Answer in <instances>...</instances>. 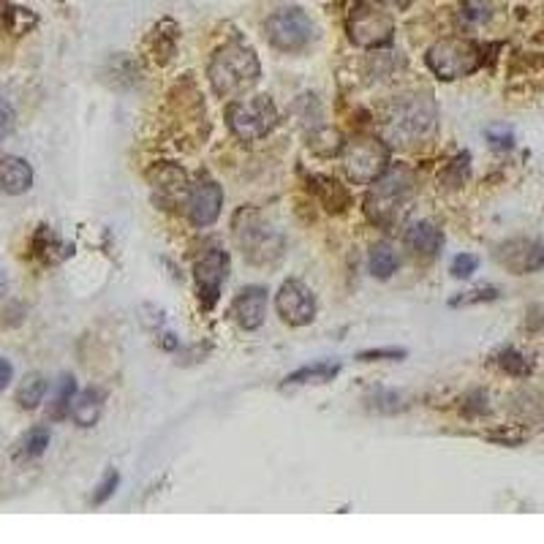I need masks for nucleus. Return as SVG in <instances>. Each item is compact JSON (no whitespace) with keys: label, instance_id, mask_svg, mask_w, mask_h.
<instances>
[{"label":"nucleus","instance_id":"19","mask_svg":"<svg viewBox=\"0 0 544 544\" xmlns=\"http://www.w3.org/2000/svg\"><path fill=\"white\" fill-rule=\"evenodd\" d=\"M398 270V253L392 251V245L379 243L370 248V272H373V278H379V281H387L392 278V272Z\"/></svg>","mask_w":544,"mask_h":544},{"label":"nucleus","instance_id":"4","mask_svg":"<svg viewBox=\"0 0 544 544\" xmlns=\"http://www.w3.org/2000/svg\"><path fill=\"white\" fill-rule=\"evenodd\" d=\"M234 240L243 248V253L256 264L275 262L283 251V237L272 229L262 215L253 210L237 213L234 221Z\"/></svg>","mask_w":544,"mask_h":544},{"label":"nucleus","instance_id":"5","mask_svg":"<svg viewBox=\"0 0 544 544\" xmlns=\"http://www.w3.org/2000/svg\"><path fill=\"white\" fill-rule=\"evenodd\" d=\"M229 128L243 142H259L278 126V109L270 96H256L248 101H234L226 112Z\"/></svg>","mask_w":544,"mask_h":544},{"label":"nucleus","instance_id":"24","mask_svg":"<svg viewBox=\"0 0 544 544\" xmlns=\"http://www.w3.org/2000/svg\"><path fill=\"white\" fill-rule=\"evenodd\" d=\"M498 365L506 370V373H512V376H528L531 373V362L525 360L523 354L515 349H504L501 351V357H498Z\"/></svg>","mask_w":544,"mask_h":544},{"label":"nucleus","instance_id":"30","mask_svg":"<svg viewBox=\"0 0 544 544\" xmlns=\"http://www.w3.org/2000/svg\"><path fill=\"white\" fill-rule=\"evenodd\" d=\"M6 289H9V283H6V275H3V272H0V297H3V294H6Z\"/></svg>","mask_w":544,"mask_h":544},{"label":"nucleus","instance_id":"28","mask_svg":"<svg viewBox=\"0 0 544 544\" xmlns=\"http://www.w3.org/2000/svg\"><path fill=\"white\" fill-rule=\"evenodd\" d=\"M403 357H406V349H373V351H362V354H360L362 362L403 360Z\"/></svg>","mask_w":544,"mask_h":544},{"label":"nucleus","instance_id":"25","mask_svg":"<svg viewBox=\"0 0 544 544\" xmlns=\"http://www.w3.org/2000/svg\"><path fill=\"white\" fill-rule=\"evenodd\" d=\"M117 485H120V474H117V471H107V476L101 479V485H98L96 493H93V506L107 504L109 498L115 496Z\"/></svg>","mask_w":544,"mask_h":544},{"label":"nucleus","instance_id":"21","mask_svg":"<svg viewBox=\"0 0 544 544\" xmlns=\"http://www.w3.org/2000/svg\"><path fill=\"white\" fill-rule=\"evenodd\" d=\"M77 398V381L74 376H63L58 387V395L52 400V406H49V417L52 419H66L71 417V403Z\"/></svg>","mask_w":544,"mask_h":544},{"label":"nucleus","instance_id":"13","mask_svg":"<svg viewBox=\"0 0 544 544\" xmlns=\"http://www.w3.org/2000/svg\"><path fill=\"white\" fill-rule=\"evenodd\" d=\"M221 207H224V191L221 185L213 183V180H202V183L194 185V191L188 196V215H191V224L204 229L218 221L221 215Z\"/></svg>","mask_w":544,"mask_h":544},{"label":"nucleus","instance_id":"18","mask_svg":"<svg viewBox=\"0 0 544 544\" xmlns=\"http://www.w3.org/2000/svg\"><path fill=\"white\" fill-rule=\"evenodd\" d=\"M338 373V362H316V365H305V368L294 370L292 376H286V384L289 387H297V384H321V381H332Z\"/></svg>","mask_w":544,"mask_h":544},{"label":"nucleus","instance_id":"14","mask_svg":"<svg viewBox=\"0 0 544 544\" xmlns=\"http://www.w3.org/2000/svg\"><path fill=\"white\" fill-rule=\"evenodd\" d=\"M232 316L243 330H259L267 316V289L248 286L232 302Z\"/></svg>","mask_w":544,"mask_h":544},{"label":"nucleus","instance_id":"1","mask_svg":"<svg viewBox=\"0 0 544 544\" xmlns=\"http://www.w3.org/2000/svg\"><path fill=\"white\" fill-rule=\"evenodd\" d=\"M438 109L430 93H411L392 104L384 117V142L411 147L436 134Z\"/></svg>","mask_w":544,"mask_h":544},{"label":"nucleus","instance_id":"16","mask_svg":"<svg viewBox=\"0 0 544 544\" xmlns=\"http://www.w3.org/2000/svg\"><path fill=\"white\" fill-rule=\"evenodd\" d=\"M406 245L411 248V253H417L422 259H433L444 245V234L430 221H419V224L408 226Z\"/></svg>","mask_w":544,"mask_h":544},{"label":"nucleus","instance_id":"15","mask_svg":"<svg viewBox=\"0 0 544 544\" xmlns=\"http://www.w3.org/2000/svg\"><path fill=\"white\" fill-rule=\"evenodd\" d=\"M33 185V166L20 156L0 158V191L9 196H20Z\"/></svg>","mask_w":544,"mask_h":544},{"label":"nucleus","instance_id":"29","mask_svg":"<svg viewBox=\"0 0 544 544\" xmlns=\"http://www.w3.org/2000/svg\"><path fill=\"white\" fill-rule=\"evenodd\" d=\"M11 376H14V368H11V362L0 357V392L9 387Z\"/></svg>","mask_w":544,"mask_h":544},{"label":"nucleus","instance_id":"23","mask_svg":"<svg viewBox=\"0 0 544 544\" xmlns=\"http://www.w3.org/2000/svg\"><path fill=\"white\" fill-rule=\"evenodd\" d=\"M498 300V289L496 286H479V289H471V292L460 294V297H452V308H466V305H479V302H493Z\"/></svg>","mask_w":544,"mask_h":544},{"label":"nucleus","instance_id":"11","mask_svg":"<svg viewBox=\"0 0 544 544\" xmlns=\"http://www.w3.org/2000/svg\"><path fill=\"white\" fill-rule=\"evenodd\" d=\"M226 275H229V256L221 248H210L204 253L202 259L196 262V286H199V300L210 311L218 297H221V289H224Z\"/></svg>","mask_w":544,"mask_h":544},{"label":"nucleus","instance_id":"6","mask_svg":"<svg viewBox=\"0 0 544 544\" xmlns=\"http://www.w3.org/2000/svg\"><path fill=\"white\" fill-rule=\"evenodd\" d=\"M428 66L438 79L452 82V79L474 74L476 68L482 66V52L474 41L444 39L430 47Z\"/></svg>","mask_w":544,"mask_h":544},{"label":"nucleus","instance_id":"9","mask_svg":"<svg viewBox=\"0 0 544 544\" xmlns=\"http://www.w3.org/2000/svg\"><path fill=\"white\" fill-rule=\"evenodd\" d=\"M267 39L283 52H300L316 41V22L302 9L275 11L267 20Z\"/></svg>","mask_w":544,"mask_h":544},{"label":"nucleus","instance_id":"12","mask_svg":"<svg viewBox=\"0 0 544 544\" xmlns=\"http://www.w3.org/2000/svg\"><path fill=\"white\" fill-rule=\"evenodd\" d=\"M496 259L515 275H528L544 267V245L536 240H509L496 251Z\"/></svg>","mask_w":544,"mask_h":544},{"label":"nucleus","instance_id":"10","mask_svg":"<svg viewBox=\"0 0 544 544\" xmlns=\"http://www.w3.org/2000/svg\"><path fill=\"white\" fill-rule=\"evenodd\" d=\"M275 308H278V316L292 327H305L316 319V297L302 281L283 283L275 297Z\"/></svg>","mask_w":544,"mask_h":544},{"label":"nucleus","instance_id":"27","mask_svg":"<svg viewBox=\"0 0 544 544\" xmlns=\"http://www.w3.org/2000/svg\"><path fill=\"white\" fill-rule=\"evenodd\" d=\"M476 267H479V259H476L474 253H460V256L452 259L449 272H452L455 278H471V275L476 272Z\"/></svg>","mask_w":544,"mask_h":544},{"label":"nucleus","instance_id":"3","mask_svg":"<svg viewBox=\"0 0 544 544\" xmlns=\"http://www.w3.org/2000/svg\"><path fill=\"white\" fill-rule=\"evenodd\" d=\"M408 194H411V172L408 169H387L384 175L373 183L365 210L373 224L389 226L398 221V215L406 210Z\"/></svg>","mask_w":544,"mask_h":544},{"label":"nucleus","instance_id":"17","mask_svg":"<svg viewBox=\"0 0 544 544\" xmlns=\"http://www.w3.org/2000/svg\"><path fill=\"white\" fill-rule=\"evenodd\" d=\"M104 400H107V392L98 387H90L85 392H79L74 403H71V419L77 422L79 428H93L104 411Z\"/></svg>","mask_w":544,"mask_h":544},{"label":"nucleus","instance_id":"2","mask_svg":"<svg viewBox=\"0 0 544 544\" xmlns=\"http://www.w3.org/2000/svg\"><path fill=\"white\" fill-rule=\"evenodd\" d=\"M210 85L221 98H237L243 96L245 90H251L259 77H262V66L251 47H245L240 41L226 44L213 55L210 60Z\"/></svg>","mask_w":544,"mask_h":544},{"label":"nucleus","instance_id":"7","mask_svg":"<svg viewBox=\"0 0 544 544\" xmlns=\"http://www.w3.org/2000/svg\"><path fill=\"white\" fill-rule=\"evenodd\" d=\"M343 169L351 183L373 185L389 169V147L381 139H351L343 147Z\"/></svg>","mask_w":544,"mask_h":544},{"label":"nucleus","instance_id":"26","mask_svg":"<svg viewBox=\"0 0 544 544\" xmlns=\"http://www.w3.org/2000/svg\"><path fill=\"white\" fill-rule=\"evenodd\" d=\"M14 126H17V112H14V107H11L6 98L0 96V145L9 139Z\"/></svg>","mask_w":544,"mask_h":544},{"label":"nucleus","instance_id":"8","mask_svg":"<svg viewBox=\"0 0 544 544\" xmlns=\"http://www.w3.org/2000/svg\"><path fill=\"white\" fill-rule=\"evenodd\" d=\"M392 33H395V20L376 0H360L351 9L349 36L357 47H384L392 41Z\"/></svg>","mask_w":544,"mask_h":544},{"label":"nucleus","instance_id":"22","mask_svg":"<svg viewBox=\"0 0 544 544\" xmlns=\"http://www.w3.org/2000/svg\"><path fill=\"white\" fill-rule=\"evenodd\" d=\"M22 457H39L47 452L49 447V428H44V425H39V428H33L25 433V438H22Z\"/></svg>","mask_w":544,"mask_h":544},{"label":"nucleus","instance_id":"20","mask_svg":"<svg viewBox=\"0 0 544 544\" xmlns=\"http://www.w3.org/2000/svg\"><path fill=\"white\" fill-rule=\"evenodd\" d=\"M47 379L44 376H39V373H30L28 379L22 381L20 389H17V403H20L22 408H39V403L44 400V395H47Z\"/></svg>","mask_w":544,"mask_h":544}]
</instances>
